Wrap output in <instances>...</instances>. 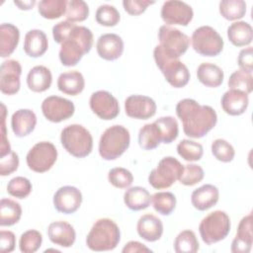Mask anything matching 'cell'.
<instances>
[{"label":"cell","instance_id":"17","mask_svg":"<svg viewBox=\"0 0 253 253\" xmlns=\"http://www.w3.org/2000/svg\"><path fill=\"white\" fill-rule=\"evenodd\" d=\"M82 194L74 186L60 187L53 196V206L59 212L74 213L82 204Z\"/></svg>","mask_w":253,"mask_h":253},{"label":"cell","instance_id":"22","mask_svg":"<svg viewBox=\"0 0 253 253\" xmlns=\"http://www.w3.org/2000/svg\"><path fill=\"white\" fill-rule=\"evenodd\" d=\"M222 110L230 116L242 115L249 104L248 95L242 91L229 89L226 91L220 100Z\"/></svg>","mask_w":253,"mask_h":253},{"label":"cell","instance_id":"35","mask_svg":"<svg viewBox=\"0 0 253 253\" xmlns=\"http://www.w3.org/2000/svg\"><path fill=\"white\" fill-rule=\"evenodd\" d=\"M219 13L225 20H239L246 14V3L243 0H222L219 2Z\"/></svg>","mask_w":253,"mask_h":253},{"label":"cell","instance_id":"30","mask_svg":"<svg viewBox=\"0 0 253 253\" xmlns=\"http://www.w3.org/2000/svg\"><path fill=\"white\" fill-rule=\"evenodd\" d=\"M125 205L131 211H137L149 207L151 196L149 192L140 186L127 188L124 194Z\"/></svg>","mask_w":253,"mask_h":253},{"label":"cell","instance_id":"1","mask_svg":"<svg viewBox=\"0 0 253 253\" xmlns=\"http://www.w3.org/2000/svg\"><path fill=\"white\" fill-rule=\"evenodd\" d=\"M176 115L183 124L184 133L192 138L205 136L217 122V115L211 106L200 105L190 98L178 102Z\"/></svg>","mask_w":253,"mask_h":253},{"label":"cell","instance_id":"15","mask_svg":"<svg viewBox=\"0 0 253 253\" xmlns=\"http://www.w3.org/2000/svg\"><path fill=\"white\" fill-rule=\"evenodd\" d=\"M22 66L15 59L2 62L0 67V90L5 95H14L19 92Z\"/></svg>","mask_w":253,"mask_h":253},{"label":"cell","instance_id":"19","mask_svg":"<svg viewBox=\"0 0 253 253\" xmlns=\"http://www.w3.org/2000/svg\"><path fill=\"white\" fill-rule=\"evenodd\" d=\"M252 213L242 217L239 221L236 236L231 243V252L233 253H248L251 250L253 243L252 234Z\"/></svg>","mask_w":253,"mask_h":253},{"label":"cell","instance_id":"5","mask_svg":"<svg viewBox=\"0 0 253 253\" xmlns=\"http://www.w3.org/2000/svg\"><path fill=\"white\" fill-rule=\"evenodd\" d=\"M60 142L64 149L76 158L88 156L93 148V137L90 131L77 124L69 125L62 129Z\"/></svg>","mask_w":253,"mask_h":253},{"label":"cell","instance_id":"28","mask_svg":"<svg viewBox=\"0 0 253 253\" xmlns=\"http://www.w3.org/2000/svg\"><path fill=\"white\" fill-rule=\"evenodd\" d=\"M20 40L19 29L10 23H3L0 26V55L7 57L16 49Z\"/></svg>","mask_w":253,"mask_h":253},{"label":"cell","instance_id":"44","mask_svg":"<svg viewBox=\"0 0 253 253\" xmlns=\"http://www.w3.org/2000/svg\"><path fill=\"white\" fill-rule=\"evenodd\" d=\"M32 189H33V186L30 180L22 176L14 177L8 182V185H7L8 194L17 199L27 198L31 194Z\"/></svg>","mask_w":253,"mask_h":253},{"label":"cell","instance_id":"8","mask_svg":"<svg viewBox=\"0 0 253 253\" xmlns=\"http://www.w3.org/2000/svg\"><path fill=\"white\" fill-rule=\"evenodd\" d=\"M184 165L175 157L166 156L162 158L155 169L148 175V183L156 190L167 189L179 180Z\"/></svg>","mask_w":253,"mask_h":253},{"label":"cell","instance_id":"32","mask_svg":"<svg viewBox=\"0 0 253 253\" xmlns=\"http://www.w3.org/2000/svg\"><path fill=\"white\" fill-rule=\"evenodd\" d=\"M162 142V136L156 124L144 125L138 131V144L142 149L152 150Z\"/></svg>","mask_w":253,"mask_h":253},{"label":"cell","instance_id":"7","mask_svg":"<svg viewBox=\"0 0 253 253\" xmlns=\"http://www.w3.org/2000/svg\"><path fill=\"white\" fill-rule=\"evenodd\" d=\"M230 218L223 211H214L202 219L199 232L202 240L210 245L223 240L230 231Z\"/></svg>","mask_w":253,"mask_h":253},{"label":"cell","instance_id":"4","mask_svg":"<svg viewBox=\"0 0 253 253\" xmlns=\"http://www.w3.org/2000/svg\"><path fill=\"white\" fill-rule=\"evenodd\" d=\"M129 143V131L121 125H114L108 127L101 135L99 154L105 160H115L125 153Z\"/></svg>","mask_w":253,"mask_h":253},{"label":"cell","instance_id":"46","mask_svg":"<svg viewBox=\"0 0 253 253\" xmlns=\"http://www.w3.org/2000/svg\"><path fill=\"white\" fill-rule=\"evenodd\" d=\"M108 180L111 185L119 189H126L133 182V176L130 171L123 167H116L109 171Z\"/></svg>","mask_w":253,"mask_h":253},{"label":"cell","instance_id":"33","mask_svg":"<svg viewBox=\"0 0 253 253\" xmlns=\"http://www.w3.org/2000/svg\"><path fill=\"white\" fill-rule=\"evenodd\" d=\"M22 216V208L19 203L11 199H2L0 202V225L11 226L17 223Z\"/></svg>","mask_w":253,"mask_h":253},{"label":"cell","instance_id":"47","mask_svg":"<svg viewBox=\"0 0 253 253\" xmlns=\"http://www.w3.org/2000/svg\"><path fill=\"white\" fill-rule=\"evenodd\" d=\"M205 177V172L200 165L186 164L179 178V182L185 186H194L200 183Z\"/></svg>","mask_w":253,"mask_h":253},{"label":"cell","instance_id":"49","mask_svg":"<svg viewBox=\"0 0 253 253\" xmlns=\"http://www.w3.org/2000/svg\"><path fill=\"white\" fill-rule=\"evenodd\" d=\"M154 3V1L149 0H124L123 6L126 13L132 16H137L142 14L149 5Z\"/></svg>","mask_w":253,"mask_h":253},{"label":"cell","instance_id":"39","mask_svg":"<svg viewBox=\"0 0 253 253\" xmlns=\"http://www.w3.org/2000/svg\"><path fill=\"white\" fill-rule=\"evenodd\" d=\"M178 154L186 161H199L204 154L203 145L191 139H182L177 145Z\"/></svg>","mask_w":253,"mask_h":253},{"label":"cell","instance_id":"27","mask_svg":"<svg viewBox=\"0 0 253 253\" xmlns=\"http://www.w3.org/2000/svg\"><path fill=\"white\" fill-rule=\"evenodd\" d=\"M85 87V80L79 71L72 70L61 73L57 78V88L60 92L76 96L80 94Z\"/></svg>","mask_w":253,"mask_h":253},{"label":"cell","instance_id":"54","mask_svg":"<svg viewBox=\"0 0 253 253\" xmlns=\"http://www.w3.org/2000/svg\"><path fill=\"white\" fill-rule=\"evenodd\" d=\"M122 252L123 253H144V252H152V250L138 241H129L124 246Z\"/></svg>","mask_w":253,"mask_h":253},{"label":"cell","instance_id":"53","mask_svg":"<svg viewBox=\"0 0 253 253\" xmlns=\"http://www.w3.org/2000/svg\"><path fill=\"white\" fill-rule=\"evenodd\" d=\"M16 237L12 231H0V251L2 253H10L15 249Z\"/></svg>","mask_w":253,"mask_h":253},{"label":"cell","instance_id":"37","mask_svg":"<svg viewBox=\"0 0 253 253\" xmlns=\"http://www.w3.org/2000/svg\"><path fill=\"white\" fill-rule=\"evenodd\" d=\"M199 247L195 232L189 229L181 231L174 240V250L177 253H195Z\"/></svg>","mask_w":253,"mask_h":253},{"label":"cell","instance_id":"48","mask_svg":"<svg viewBox=\"0 0 253 253\" xmlns=\"http://www.w3.org/2000/svg\"><path fill=\"white\" fill-rule=\"evenodd\" d=\"M19 166V156L16 152L11 151L4 157H0V175L8 176L15 172Z\"/></svg>","mask_w":253,"mask_h":253},{"label":"cell","instance_id":"24","mask_svg":"<svg viewBox=\"0 0 253 253\" xmlns=\"http://www.w3.org/2000/svg\"><path fill=\"white\" fill-rule=\"evenodd\" d=\"M218 189L211 184H205L193 191L191 202L198 211H207L218 202Z\"/></svg>","mask_w":253,"mask_h":253},{"label":"cell","instance_id":"3","mask_svg":"<svg viewBox=\"0 0 253 253\" xmlns=\"http://www.w3.org/2000/svg\"><path fill=\"white\" fill-rule=\"evenodd\" d=\"M121 241L118 224L110 218H100L91 227L86 237V245L92 251H110Z\"/></svg>","mask_w":253,"mask_h":253},{"label":"cell","instance_id":"20","mask_svg":"<svg viewBox=\"0 0 253 253\" xmlns=\"http://www.w3.org/2000/svg\"><path fill=\"white\" fill-rule=\"evenodd\" d=\"M47 235L49 240L61 247H71L76 238L74 227L67 221H53L48 225Z\"/></svg>","mask_w":253,"mask_h":253},{"label":"cell","instance_id":"10","mask_svg":"<svg viewBox=\"0 0 253 253\" xmlns=\"http://www.w3.org/2000/svg\"><path fill=\"white\" fill-rule=\"evenodd\" d=\"M158 40L160 42L159 46L162 50L169 57L174 59H179V57L187 51L190 45V39L186 34L176 28L166 25L159 28Z\"/></svg>","mask_w":253,"mask_h":253},{"label":"cell","instance_id":"42","mask_svg":"<svg viewBox=\"0 0 253 253\" xmlns=\"http://www.w3.org/2000/svg\"><path fill=\"white\" fill-rule=\"evenodd\" d=\"M95 19L101 26L114 27L119 24L121 15L116 7L109 4H104L98 7L95 14Z\"/></svg>","mask_w":253,"mask_h":253},{"label":"cell","instance_id":"2","mask_svg":"<svg viewBox=\"0 0 253 253\" xmlns=\"http://www.w3.org/2000/svg\"><path fill=\"white\" fill-rule=\"evenodd\" d=\"M93 45V34L84 26L75 25L68 37L61 43L59 49V60L62 65L75 66L84 54L91 50Z\"/></svg>","mask_w":253,"mask_h":253},{"label":"cell","instance_id":"12","mask_svg":"<svg viewBox=\"0 0 253 253\" xmlns=\"http://www.w3.org/2000/svg\"><path fill=\"white\" fill-rule=\"evenodd\" d=\"M42 112L47 121L60 123L73 116L75 106L68 99L59 96H49L42 101Z\"/></svg>","mask_w":253,"mask_h":253},{"label":"cell","instance_id":"52","mask_svg":"<svg viewBox=\"0 0 253 253\" xmlns=\"http://www.w3.org/2000/svg\"><path fill=\"white\" fill-rule=\"evenodd\" d=\"M237 63L241 70L252 72L253 70V48L252 46L245 47L240 50Z\"/></svg>","mask_w":253,"mask_h":253},{"label":"cell","instance_id":"13","mask_svg":"<svg viewBox=\"0 0 253 253\" xmlns=\"http://www.w3.org/2000/svg\"><path fill=\"white\" fill-rule=\"evenodd\" d=\"M92 112L104 121H111L120 114L118 100L108 91L99 90L94 92L89 100Z\"/></svg>","mask_w":253,"mask_h":253},{"label":"cell","instance_id":"25","mask_svg":"<svg viewBox=\"0 0 253 253\" xmlns=\"http://www.w3.org/2000/svg\"><path fill=\"white\" fill-rule=\"evenodd\" d=\"M48 47L46 35L42 30H30L24 40V51L30 57H40L43 55Z\"/></svg>","mask_w":253,"mask_h":253},{"label":"cell","instance_id":"55","mask_svg":"<svg viewBox=\"0 0 253 253\" xmlns=\"http://www.w3.org/2000/svg\"><path fill=\"white\" fill-rule=\"evenodd\" d=\"M14 4L20 9V10H31L36 5L35 0H29V1H14Z\"/></svg>","mask_w":253,"mask_h":253},{"label":"cell","instance_id":"29","mask_svg":"<svg viewBox=\"0 0 253 253\" xmlns=\"http://www.w3.org/2000/svg\"><path fill=\"white\" fill-rule=\"evenodd\" d=\"M197 77L203 85L210 88H216L222 84L224 73L216 64L203 62L197 69Z\"/></svg>","mask_w":253,"mask_h":253},{"label":"cell","instance_id":"34","mask_svg":"<svg viewBox=\"0 0 253 253\" xmlns=\"http://www.w3.org/2000/svg\"><path fill=\"white\" fill-rule=\"evenodd\" d=\"M67 2L66 0H42L38 4V10L44 19H58L66 13Z\"/></svg>","mask_w":253,"mask_h":253},{"label":"cell","instance_id":"21","mask_svg":"<svg viewBox=\"0 0 253 253\" xmlns=\"http://www.w3.org/2000/svg\"><path fill=\"white\" fill-rule=\"evenodd\" d=\"M136 230L142 239L148 242H154L159 240L163 234V223L156 215L145 213L139 217Z\"/></svg>","mask_w":253,"mask_h":253},{"label":"cell","instance_id":"50","mask_svg":"<svg viewBox=\"0 0 253 253\" xmlns=\"http://www.w3.org/2000/svg\"><path fill=\"white\" fill-rule=\"evenodd\" d=\"M74 26H75L74 23H71L67 20L61 21L55 24L52 27V37L54 42L61 44L65 41V39L68 37V35L70 34Z\"/></svg>","mask_w":253,"mask_h":253},{"label":"cell","instance_id":"14","mask_svg":"<svg viewBox=\"0 0 253 253\" xmlns=\"http://www.w3.org/2000/svg\"><path fill=\"white\" fill-rule=\"evenodd\" d=\"M161 18L166 26H187L194 17L192 7L178 0H169L163 3L160 12Z\"/></svg>","mask_w":253,"mask_h":253},{"label":"cell","instance_id":"36","mask_svg":"<svg viewBox=\"0 0 253 253\" xmlns=\"http://www.w3.org/2000/svg\"><path fill=\"white\" fill-rule=\"evenodd\" d=\"M151 203L158 213L169 215L175 210L176 197L171 192H157L151 196Z\"/></svg>","mask_w":253,"mask_h":253},{"label":"cell","instance_id":"11","mask_svg":"<svg viewBox=\"0 0 253 253\" xmlns=\"http://www.w3.org/2000/svg\"><path fill=\"white\" fill-rule=\"evenodd\" d=\"M57 159V150L49 141L36 143L28 152L26 161L28 167L37 173L48 171Z\"/></svg>","mask_w":253,"mask_h":253},{"label":"cell","instance_id":"23","mask_svg":"<svg viewBox=\"0 0 253 253\" xmlns=\"http://www.w3.org/2000/svg\"><path fill=\"white\" fill-rule=\"evenodd\" d=\"M37 116L30 109H20L11 118V126L14 134L18 137L29 135L36 127Z\"/></svg>","mask_w":253,"mask_h":253},{"label":"cell","instance_id":"40","mask_svg":"<svg viewBox=\"0 0 253 253\" xmlns=\"http://www.w3.org/2000/svg\"><path fill=\"white\" fill-rule=\"evenodd\" d=\"M227 84L229 89L239 90L248 95L253 89L252 72H247L241 69L236 70L230 75Z\"/></svg>","mask_w":253,"mask_h":253},{"label":"cell","instance_id":"31","mask_svg":"<svg viewBox=\"0 0 253 253\" xmlns=\"http://www.w3.org/2000/svg\"><path fill=\"white\" fill-rule=\"evenodd\" d=\"M227 38L235 46L249 45L253 40V29L245 21H237L227 28Z\"/></svg>","mask_w":253,"mask_h":253},{"label":"cell","instance_id":"18","mask_svg":"<svg viewBox=\"0 0 253 253\" xmlns=\"http://www.w3.org/2000/svg\"><path fill=\"white\" fill-rule=\"evenodd\" d=\"M96 49L101 58L113 61L122 56L124 52V41L117 34H104L97 40Z\"/></svg>","mask_w":253,"mask_h":253},{"label":"cell","instance_id":"43","mask_svg":"<svg viewBox=\"0 0 253 253\" xmlns=\"http://www.w3.org/2000/svg\"><path fill=\"white\" fill-rule=\"evenodd\" d=\"M66 20L71 23L83 22L88 18L89 7L83 0H70L67 2Z\"/></svg>","mask_w":253,"mask_h":253},{"label":"cell","instance_id":"9","mask_svg":"<svg viewBox=\"0 0 253 253\" xmlns=\"http://www.w3.org/2000/svg\"><path fill=\"white\" fill-rule=\"evenodd\" d=\"M192 46L196 52L203 56H216L223 48L221 36L210 26H202L196 29L191 38Z\"/></svg>","mask_w":253,"mask_h":253},{"label":"cell","instance_id":"38","mask_svg":"<svg viewBox=\"0 0 253 253\" xmlns=\"http://www.w3.org/2000/svg\"><path fill=\"white\" fill-rule=\"evenodd\" d=\"M154 123L156 124V126L160 130L163 143L169 144L177 138L179 134V127H178V122L175 118L171 116L161 117L157 119Z\"/></svg>","mask_w":253,"mask_h":253},{"label":"cell","instance_id":"6","mask_svg":"<svg viewBox=\"0 0 253 253\" xmlns=\"http://www.w3.org/2000/svg\"><path fill=\"white\" fill-rule=\"evenodd\" d=\"M153 57L157 67L172 87L183 88L189 83L190 71L188 67L181 60L169 57L159 44L153 50Z\"/></svg>","mask_w":253,"mask_h":253},{"label":"cell","instance_id":"26","mask_svg":"<svg viewBox=\"0 0 253 253\" xmlns=\"http://www.w3.org/2000/svg\"><path fill=\"white\" fill-rule=\"evenodd\" d=\"M52 82L50 70L43 65L34 66L27 75V85L30 90L36 93L46 91Z\"/></svg>","mask_w":253,"mask_h":253},{"label":"cell","instance_id":"45","mask_svg":"<svg viewBox=\"0 0 253 253\" xmlns=\"http://www.w3.org/2000/svg\"><path fill=\"white\" fill-rule=\"evenodd\" d=\"M211 149L215 159L223 163H228L232 161L235 156V150L233 146L228 141L222 138L214 139L211 143Z\"/></svg>","mask_w":253,"mask_h":253},{"label":"cell","instance_id":"16","mask_svg":"<svg viewBox=\"0 0 253 253\" xmlns=\"http://www.w3.org/2000/svg\"><path fill=\"white\" fill-rule=\"evenodd\" d=\"M156 103L153 99L143 95H131L125 101V111L127 117L136 120H147L156 113Z\"/></svg>","mask_w":253,"mask_h":253},{"label":"cell","instance_id":"51","mask_svg":"<svg viewBox=\"0 0 253 253\" xmlns=\"http://www.w3.org/2000/svg\"><path fill=\"white\" fill-rule=\"evenodd\" d=\"M6 107L3 103H1V140H0V157H4L8 153H10L11 145L9 143L6 131Z\"/></svg>","mask_w":253,"mask_h":253},{"label":"cell","instance_id":"41","mask_svg":"<svg viewBox=\"0 0 253 253\" xmlns=\"http://www.w3.org/2000/svg\"><path fill=\"white\" fill-rule=\"evenodd\" d=\"M42 242V233L36 229H29L21 235L19 248L23 253H34L40 249Z\"/></svg>","mask_w":253,"mask_h":253}]
</instances>
